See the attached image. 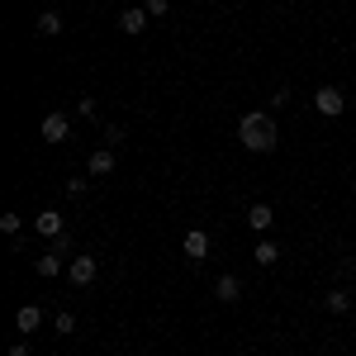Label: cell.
<instances>
[{
	"instance_id": "6da1fadb",
	"label": "cell",
	"mask_w": 356,
	"mask_h": 356,
	"mask_svg": "<svg viewBox=\"0 0 356 356\" xmlns=\"http://www.w3.org/2000/svg\"><path fill=\"white\" fill-rule=\"evenodd\" d=\"M275 119L271 114H243V119H238V143H243L247 152H275Z\"/></svg>"
},
{
	"instance_id": "7a4b0ae2",
	"label": "cell",
	"mask_w": 356,
	"mask_h": 356,
	"mask_svg": "<svg viewBox=\"0 0 356 356\" xmlns=\"http://www.w3.org/2000/svg\"><path fill=\"white\" fill-rule=\"evenodd\" d=\"M95 275H100V261H95V257H72V261H67V280H72V285H95Z\"/></svg>"
},
{
	"instance_id": "3957f363",
	"label": "cell",
	"mask_w": 356,
	"mask_h": 356,
	"mask_svg": "<svg viewBox=\"0 0 356 356\" xmlns=\"http://www.w3.org/2000/svg\"><path fill=\"white\" fill-rule=\"evenodd\" d=\"M314 110L323 114V119H337V114L347 110V100H342V90H337V86H318V95H314Z\"/></svg>"
},
{
	"instance_id": "277c9868",
	"label": "cell",
	"mask_w": 356,
	"mask_h": 356,
	"mask_svg": "<svg viewBox=\"0 0 356 356\" xmlns=\"http://www.w3.org/2000/svg\"><path fill=\"white\" fill-rule=\"evenodd\" d=\"M181 252H186V261H204V257H209V233H204V228H191V233L181 238Z\"/></svg>"
},
{
	"instance_id": "5b68a950",
	"label": "cell",
	"mask_w": 356,
	"mask_h": 356,
	"mask_svg": "<svg viewBox=\"0 0 356 356\" xmlns=\"http://www.w3.org/2000/svg\"><path fill=\"white\" fill-rule=\"evenodd\" d=\"M86 171H90L95 181L114 176V147H95V152H90V162H86Z\"/></svg>"
},
{
	"instance_id": "8992f818",
	"label": "cell",
	"mask_w": 356,
	"mask_h": 356,
	"mask_svg": "<svg viewBox=\"0 0 356 356\" xmlns=\"http://www.w3.org/2000/svg\"><path fill=\"white\" fill-rule=\"evenodd\" d=\"M43 138H48V143H67V138H72V119L62 110L48 114V119H43Z\"/></svg>"
},
{
	"instance_id": "52a82bcc",
	"label": "cell",
	"mask_w": 356,
	"mask_h": 356,
	"mask_svg": "<svg viewBox=\"0 0 356 356\" xmlns=\"http://www.w3.org/2000/svg\"><path fill=\"white\" fill-rule=\"evenodd\" d=\"M33 228H38L43 238H62V233H67V219H62V209H43V214L33 219Z\"/></svg>"
},
{
	"instance_id": "ba28073f",
	"label": "cell",
	"mask_w": 356,
	"mask_h": 356,
	"mask_svg": "<svg viewBox=\"0 0 356 356\" xmlns=\"http://www.w3.org/2000/svg\"><path fill=\"white\" fill-rule=\"evenodd\" d=\"M147 19H152V15H147L143 5H134V10H124V15H119V29H124L129 38H138V33L147 29Z\"/></svg>"
},
{
	"instance_id": "9c48e42d",
	"label": "cell",
	"mask_w": 356,
	"mask_h": 356,
	"mask_svg": "<svg viewBox=\"0 0 356 356\" xmlns=\"http://www.w3.org/2000/svg\"><path fill=\"white\" fill-rule=\"evenodd\" d=\"M33 271L43 275V280H53V275L62 271V252H57V247H48L43 257H33Z\"/></svg>"
},
{
	"instance_id": "30bf717a",
	"label": "cell",
	"mask_w": 356,
	"mask_h": 356,
	"mask_svg": "<svg viewBox=\"0 0 356 356\" xmlns=\"http://www.w3.org/2000/svg\"><path fill=\"white\" fill-rule=\"evenodd\" d=\"M214 295H219V304H238L243 280H238V275H219V280H214Z\"/></svg>"
},
{
	"instance_id": "8fae6325",
	"label": "cell",
	"mask_w": 356,
	"mask_h": 356,
	"mask_svg": "<svg viewBox=\"0 0 356 356\" xmlns=\"http://www.w3.org/2000/svg\"><path fill=\"white\" fill-rule=\"evenodd\" d=\"M247 223H252V233H266L275 223V209L271 204H252V209H247Z\"/></svg>"
},
{
	"instance_id": "7c38bea8",
	"label": "cell",
	"mask_w": 356,
	"mask_h": 356,
	"mask_svg": "<svg viewBox=\"0 0 356 356\" xmlns=\"http://www.w3.org/2000/svg\"><path fill=\"white\" fill-rule=\"evenodd\" d=\"M38 323H43V309H38V304H24V309L15 314V328L19 332H38Z\"/></svg>"
},
{
	"instance_id": "4fadbf2b",
	"label": "cell",
	"mask_w": 356,
	"mask_h": 356,
	"mask_svg": "<svg viewBox=\"0 0 356 356\" xmlns=\"http://www.w3.org/2000/svg\"><path fill=\"white\" fill-rule=\"evenodd\" d=\"M38 33H43V38H57V33H62V15H57V10H43V15H38Z\"/></svg>"
},
{
	"instance_id": "5bb4252c",
	"label": "cell",
	"mask_w": 356,
	"mask_h": 356,
	"mask_svg": "<svg viewBox=\"0 0 356 356\" xmlns=\"http://www.w3.org/2000/svg\"><path fill=\"white\" fill-rule=\"evenodd\" d=\"M323 309H328V314H347V309H352V295L332 290V295H323Z\"/></svg>"
},
{
	"instance_id": "9a60e30c",
	"label": "cell",
	"mask_w": 356,
	"mask_h": 356,
	"mask_svg": "<svg viewBox=\"0 0 356 356\" xmlns=\"http://www.w3.org/2000/svg\"><path fill=\"white\" fill-rule=\"evenodd\" d=\"M280 261V247L275 243H257V266H275Z\"/></svg>"
},
{
	"instance_id": "2e32d148",
	"label": "cell",
	"mask_w": 356,
	"mask_h": 356,
	"mask_svg": "<svg viewBox=\"0 0 356 356\" xmlns=\"http://www.w3.org/2000/svg\"><path fill=\"white\" fill-rule=\"evenodd\" d=\"M76 114H86V119H95V114H100V105H95V95H81V100H76Z\"/></svg>"
},
{
	"instance_id": "e0dca14e",
	"label": "cell",
	"mask_w": 356,
	"mask_h": 356,
	"mask_svg": "<svg viewBox=\"0 0 356 356\" xmlns=\"http://www.w3.org/2000/svg\"><path fill=\"white\" fill-rule=\"evenodd\" d=\"M19 223H24V219H19V214H0V228H5V233H10V238H15V233H19Z\"/></svg>"
},
{
	"instance_id": "ac0fdd59",
	"label": "cell",
	"mask_w": 356,
	"mask_h": 356,
	"mask_svg": "<svg viewBox=\"0 0 356 356\" xmlns=\"http://www.w3.org/2000/svg\"><path fill=\"white\" fill-rule=\"evenodd\" d=\"M166 10H171V0H147V15H152V19H162Z\"/></svg>"
},
{
	"instance_id": "d6986e66",
	"label": "cell",
	"mask_w": 356,
	"mask_h": 356,
	"mask_svg": "<svg viewBox=\"0 0 356 356\" xmlns=\"http://www.w3.org/2000/svg\"><path fill=\"white\" fill-rule=\"evenodd\" d=\"M114 143H124V129H119V124H110V129H105V147H114Z\"/></svg>"
},
{
	"instance_id": "ffe728a7",
	"label": "cell",
	"mask_w": 356,
	"mask_h": 356,
	"mask_svg": "<svg viewBox=\"0 0 356 356\" xmlns=\"http://www.w3.org/2000/svg\"><path fill=\"white\" fill-rule=\"evenodd\" d=\"M57 332H76V318L72 314H57Z\"/></svg>"
},
{
	"instance_id": "44dd1931",
	"label": "cell",
	"mask_w": 356,
	"mask_h": 356,
	"mask_svg": "<svg viewBox=\"0 0 356 356\" xmlns=\"http://www.w3.org/2000/svg\"><path fill=\"white\" fill-rule=\"evenodd\" d=\"M10 356H29V342H15V347H10Z\"/></svg>"
}]
</instances>
